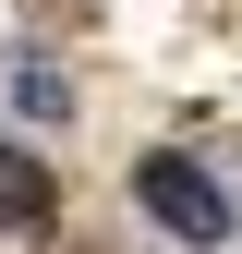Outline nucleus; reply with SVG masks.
Segmentation results:
<instances>
[{
  "mask_svg": "<svg viewBox=\"0 0 242 254\" xmlns=\"http://www.w3.org/2000/svg\"><path fill=\"white\" fill-rule=\"evenodd\" d=\"M133 194H145V218H158V230H182V242H218V230H230V194L194 170V157H145Z\"/></svg>",
  "mask_w": 242,
  "mask_h": 254,
  "instance_id": "f257e3e1",
  "label": "nucleus"
},
{
  "mask_svg": "<svg viewBox=\"0 0 242 254\" xmlns=\"http://www.w3.org/2000/svg\"><path fill=\"white\" fill-rule=\"evenodd\" d=\"M49 206H60V182L24 145H0V230H49Z\"/></svg>",
  "mask_w": 242,
  "mask_h": 254,
  "instance_id": "f03ea898",
  "label": "nucleus"
}]
</instances>
